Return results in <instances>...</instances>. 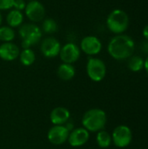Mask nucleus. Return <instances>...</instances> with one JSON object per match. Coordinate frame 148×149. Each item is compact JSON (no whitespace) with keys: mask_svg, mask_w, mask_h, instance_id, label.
Segmentation results:
<instances>
[{"mask_svg":"<svg viewBox=\"0 0 148 149\" xmlns=\"http://www.w3.org/2000/svg\"><path fill=\"white\" fill-rule=\"evenodd\" d=\"M135 50V44L132 38L127 35L119 34L113 37L107 46L108 53L116 60L129 58Z\"/></svg>","mask_w":148,"mask_h":149,"instance_id":"1","label":"nucleus"},{"mask_svg":"<svg viewBox=\"0 0 148 149\" xmlns=\"http://www.w3.org/2000/svg\"><path fill=\"white\" fill-rule=\"evenodd\" d=\"M107 120L106 113L99 108H92L85 113L82 118L83 127L88 132L98 133L106 127Z\"/></svg>","mask_w":148,"mask_h":149,"instance_id":"2","label":"nucleus"},{"mask_svg":"<svg viewBox=\"0 0 148 149\" xmlns=\"http://www.w3.org/2000/svg\"><path fill=\"white\" fill-rule=\"evenodd\" d=\"M19 37L22 39L21 45L23 49L31 48L32 45L38 44L43 35L42 30L34 24H24L19 27Z\"/></svg>","mask_w":148,"mask_h":149,"instance_id":"3","label":"nucleus"},{"mask_svg":"<svg viewBox=\"0 0 148 149\" xmlns=\"http://www.w3.org/2000/svg\"><path fill=\"white\" fill-rule=\"evenodd\" d=\"M107 28L115 34L123 33L129 25V17L126 11L117 9L113 10L106 19Z\"/></svg>","mask_w":148,"mask_h":149,"instance_id":"4","label":"nucleus"},{"mask_svg":"<svg viewBox=\"0 0 148 149\" xmlns=\"http://www.w3.org/2000/svg\"><path fill=\"white\" fill-rule=\"evenodd\" d=\"M86 72L90 79L94 82H100L106 75V64L98 58H90L86 64Z\"/></svg>","mask_w":148,"mask_h":149,"instance_id":"5","label":"nucleus"},{"mask_svg":"<svg viewBox=\"0 0 148 149\" xmlns=\"http://www.w3.org/2000/svg\"><path fill=\"white\" fill-rule=\"evenodd\" d=\"M133 140V133L129 127L126 125H120L114 128L112 134L113 143L120 148L128 147Z\"/></svg>","mask_w":148,"mask_h":149,"instance_id":"6","label":"nucleus"},{"mask_svg":"<svg viewBox=\"0 0 148 149\" xmlns=\"http://www.w3.org/2000/svg\"><path fill=\"white\" fill-rule=\"evenodd\" d=\"M59 57L63 63L72 65L76 61H78L80 57V48L72 42L67 43L65 45L61 46Z\"/></svg>","mask_w":148,"mask_h":149,"instance_id":"7","label":"nucleus"},{"mask_svg":"<svg viewBox=\"0 0 148 149\" xmlns=\"http://www.w3.org/2000/svg\"><path fill=\"white\" fill-rule=\"evenodd\" d=\"M24 11L26 17L31 22H40L44 18V6L38 0H32L26 3Z\"/></svg>","mask_w":148,"mask_h":149,"instance_id":"8","label":"nucleus"},{"mask_svg":"<svg viewBox=\"0 0 148 149\" xmlns=\"http://www.w3.org/2000/svg\"><path fill=\"white\" fill-rule=\"evenodd\" d=\"M69 134H70V131L65 127V125L53 126L48 131L47 139L51 144L58 146L67 141Z\"/></svg>","mask_w":148,"mask_h":149,"instance_id":"9","label":"nucleus"},{"mask_svg":"<svg viewBox=\"0 0 148 149\" xmlns=\"http://www.w3.org/2000/svg\"><path fill=\"white\" fill-rule=\"evenodd\" d=\"M60 49H61V45L59 41L53 37L45 38L42 41L40 46L42 54L45 58H52L58 56L60 52Z\"/></svg>","mask_w":148,"mask_h":149,"instance_id":"10","label":"nucleus"},{"mask_svg":"<svg viewBox=\"0 0 148 149\" xmlns=\"http://www.w3.org/2000/svg\"><path fill=\"white\" fill-rule=\"evenodd\" d=\"M102 49L101 41L95 36H86L80 43V50L87 55H96Z\"/></svg>","mask_w":148,"mask_h":149,"instance_id":"11","label":"nucleus"},{"mask_svg":"<svg viewBox=\"0 0 148 149\" xmlns=\"http://www.w3.org/2000/svg\"><path fill=\"white\" fill-rule=\"evenodd\" d=\"M90 134L84 127H79L72 130L69 134L67 141L73 148H79L84 146L89 140Z\"/></svg>","mask_w":148,"mask_h":149,"instance_id":"12","label":"nucleus"},{"mask_svg":"<svg viewBox=\"0 0 148 149\" xmlns=\"http://www.w3.org/2000/svg\"><path fill=\"white\" fill-rule=\"evenodd\" d=\"M20 50L12 42H5L0 45V58L4 61H12L19 57Z\"/></svg>","mask_w":148,"mask_h":149,"instance_id":"13","label":"nucleus"},{"mask_svg":"<svg viewBox=\"0 0 148 149\" xmlns=\"http://www.w3.org/2000/svg\"><path fill=\"white\" fill-rule=\"evenodd\" d=\"M71 113L70 111L63 107H55L50 114V120L54 126H62L68 122Z\"/></svg>","mask_w":148,"mask_h":149,"instance_id":"14","label":"nucleus"},{"mask_svg":"<svg viewBox=\"0 0 148 149\" xmlns=\"http://www.w3.org/2000/svg\"><path fill=\"white\" fill-rule=\"evenodd\" d=\"M76 73V70L74 66L72 64H67V63H62L59 65L57 70V74L58 78L64 81H68L71 80L74 78Z\"/></svg>","mask_w":148,"mask_h":149,"instance_id":"15","label":"nucleus"},{"mask_svg":"<svg viewBox=\"0 0 148 149\" xmlns=\"http://www.w3.org/2000/svg\"><path fill=\"white\" fill-rule=\"evenodd\" d=\"M23 21H24V15L22 11L15 9L11 10L6 16V22L8 24V26L11 28L20 27L22 25Z\"/></svg>","mask_w":148,"mask_h":149,"instance_id":"16","label":"nucleus"},{"mask_svg":"<svg viewBox=\"0 0 148 149\" xmlns=\"http://www.w3.org/2000/svg\"><path fill=\"white\" fill-rule=\"evenodd\" d=\"M96 141L99 148H107L111 146V144L113 142L112 135L105 130L99 131L97 134V136H96Z\"/></svg>","mask_w":148,"mask_h":149,"instance_id":"17","label":"nucleus"},{"mask_svg":"<svg viewBox=\"0 0 148 149\" xmlns=\"http://www.w3.org/2000/svg\"><path fill=\"white\" fill-rule=\"evenodd\" d=\"M19 58H20V62L24 65L30 66L35 62L36 55L33 50H31V48L23 49V51L19 53Z\"/></svg>","mask_w":148,"mask_h":149,"instance_id":"18","label":"nucleus"},{"mask_svg":"<svg viewBox=\"0 0 148 149\" xmlns=\"http://www.w3.org/2000/svg\"><path fill=\"white\" fill-rule=\"evenodd\" d=\"M128 68L134 72H138L144 68V59L140 56H131L127 62Z\"/></svg>","mask_w":148,"mask_h":149,"instance_id":"19","label":"nucleus"},{"mask_svg":"<svg viewBox=\"0 0 148 149\" xmlns=\"http://www.w3.org/2000/svg\"><path fill=\"white\" fill-rule=\"evenodd\" d=\"M15 31L10 26H0V41L3 43L12 42L15 38Z\"/></svg>","mask_w":148,"mask_h":149,"instance_id":"20","label":"nucleus"},{"mask_svg":"<svg viewBox=\"0 0 148 149\" xmlns=\"http://www.w3.org/2000/svg\"><path fill=\"white\" fill-rule=\"evenodd\" d=\"M58 24L53 18H46L44 20L42 24V31L47 34H52L55 33L58 31Z\"/></svg>","mask_w":148,"mask_h":149,"instance_id":"21","label":"nucleus"},{"mask_svg":"<svg viewBox=\"0 0 148 149\" xmlns=\"http://www.w3.org/2000/svg\"><path fill=\"white\" fill-rule=\"evenodd\" d=\"M14 0H0V10H10L13 7Z\"/></svg>","mask_w":148,"mask_h":149,"instance_id":"22","label":"nucleus"},{"mask_svg":"<svg viewBox=\"0 0 148 149\" xmlns=\"http://www.w3.org/2000/svg\"><path fill=\"white\" fill-rule=\"evenodd\" d=\"M25 6H26V3H25L24 0H14L12 8H14L15 10L22 11L23 10L25 9Z\"/></svg>","mask_w":148,"mask_h":149,"instance_id":"23","label":"nucleus"},{"mask_svg":"<svg viewBox=\"0 0 148 149\" xmlns=\"http://www.w3.org/2000/svg\"><path fill=\"white\" fill-rule=\"evenodd\" d=\"M140 51L145 53V54H147L148 56V39H145V40H142L140 44Z\"/></svg>","mask_w":148,"mask_h":149,"instance_id":"24","label":"nucleus"},{"mask_svg":"<svg viewBox=\"0 0 148 149\" xmlns=\"http://www.w3.org/2000/svg\"><path fill=\"white\" fill-rule=\"evenodd\" d=\"M143 36L145 37L146 39H148V24L143 30Z\"/></svg>","mask_w":148,"mask_h":149,"instance_id":"25","label":"nucleus"},{"mask_svg":"<svg viewBox=\"0 0 148 149\" xmlns=\"http://www.w3.org/2000/svg\"><path fill=\"white\" fill-rule=\"evenodd\" d=\"M144 68H145L146 72L148 73V56L147 57V58L144 60Z\"/></svg>","mask_w":148,"mask_h":149,"instance_id":"26","label":"nucleus"},{"mask_svg":"<svg viewBox=\"0 0 148 149\" xmlns=\"http://www.w3.org/2000/svg\"><path fill=\"white\" fill-rule=\"evenodd\" d=\"M2 20H3V17H2V14L0 12V26H1V24H2Z\"/></svg>","mask_w":148,"mask_h":149,"instance_id":"27","label":"nucleus"},{"mask_svg":"<svg viewBox=\"0 0 148 149\" xmlns=\"http://www.w3.org/2000/svg\"><path fill=\"white\" fill-rule=\"evenodd\" d=\"M27 1H29V2H30V1H32V0H27Z\"/></svg>","mask_w":148,"mask_h":149,"instance_id":"28","label":"nucleus"}]
</instances>
